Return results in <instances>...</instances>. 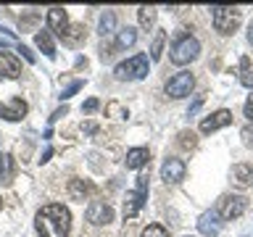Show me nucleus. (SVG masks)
Here are the masks:
<instances>
[{
    "label": "nucleus",
    "instance_id": "obj_1",
    "mask_svg": "<svg viewBox=\"0 0 253 237\" xmlns=\"http://www.w3.org/2000/svg\"><path fill=\"white\" fill-rule=\"evenodd\" d=\"M35 227H37L40 237H69L71 213H69L66 205H61V203H47L37 211Z\"/></svg>",
    "mask_w": 253,
    "mask_h": 237
},
{
    "label": "nucleus",
    "instance_id": "obj_2",
    "mask_svg": "<svg viewBox=\"0 0 253 237\" xmlns=\"http://www.w3.org/2000/svg\"><path fill=\"white\" fill-rule=\"evenodd\" d=\"M211 19H213V29L219 35H235L240 27V8L232 5H213L211 8Z\"/></svg>",
    "mask_w": 253,
    "mask_h": 237
},
{
    "label": "nucleus",
    "instance_id": "obj_3",
    "mask_svg": "<svg viewBox=\"0 0 253 237\" xmlns=\"http://www.w3.org/2000/svg\"><path fill=\"white\" fill-rule=\"evenodd\" d=\"M198 53H201V42L193 37V35H179L171 45V61L177 66H185V63L195 61Z\"/></svg>",
    "mask_w": 253,
    "mask_h": 237
},
{
    "label": "nucleus",
    "instance_id": "obj_4",
    "mask_svg": "<svg viewBox=\"0 0 253 237\" xmlns=\"http://www.w3.org/2000/svg\"><path fill=\"white\" fill-rule=\"evenodd\" d=\"M145 198H148V174H140V177H137V187L126 193L124 219H134V216H137L140 208L145 205Z\"/></svg>",
    "mask_w": 253,
    "mask_h": 237
},
{
    "label": "nucleus",
    "instance_id": "obj_5",
    "mask_svg": "<svg viewBox=\"0 0 253 237\" xmlns=\"http://www.w3.org/2000/svg\"><path fill=\"white\" fill-rule=\"evenodd\" d=\"M114 74L119 79H142V77H148V55L137 53V55H132V58L122 61Z\"/></svg>",
    "mask_w": 253,
    "mask_h": 237
},
{
    "label": "nucleus",
    "instance_id": "obj_6",
    "mask_svg": "<svg viewBox=\"0 0 253 237\" xmlns=\"http://www.w3.org/2000/svg\"><path fill=\"white\" fill-rule=\"evenodd\" d=\"M195 87V77L190 74V71H179V74H174L169 82H166V95L169 98H187L190 92H193Z\"/></svg>",
    "mask_w": 253,
    "mask_h": 237
},
{
    "label": "nucleus",
    "instance_id": "obj_7",
    "mask_svg": "<svg viewBox=\"0 0 253 237\" xmlns=\"http://www.w3.org/2000/svg\"><path fill=\"white\" fill-rule=\"evenodd\" d=\"M245 208H248V200H245L243 195H224L216 211H219V219L232 221V219H237V216H243Z\"/></svg>",
    "mask_w": 253,
    "mask_h": 237
},
{
    "label": "nucleus",
    "instance_id": "obj_8",
    "mask_svg": "<svg viewBox=\"0 0 253 237\" xmlns=\"http://www.w3.org/2000/svg\"><path fill=\"white\" fill-rule=\"evenodd\" d=\"M84 216H87L90 224L103 227V224H111V221H114V208H111L106 200H92L90 205H87Z\"/></svg>",
    "mask_w": 253,
    "mask_h": 237
},
{
    "label": "nucleus",
    "instance_id": "obj_9",
    "mask_svg": "<svg viewBox=\"0 0 253 237\" xmlns=\"http://www.w3.org/2000/svg\"><path fill=\"white\" fill-rule=\"evenodd\" d=\"M185 174H187V166L182 158H166L161 166V177L166 185H177V182L185 179Z\"/></svg>",
    "mask_w": 253,
    "mask_h": 237
},
{
    "label": "nucleus",
    "instance_id": "obj_10",
    "mask_svg": "<svg viewBox=\"0 0 253 237\" xmlns=\"http://www.w3.org/2000/svg\"><path fill=\"white\" fill-rule=\"evenodd\" d=\"M229 124H232V111L219 108V111H213L211 116H206L203 121H201V132L203 134H211V132L221 129V126H229Z\"/></svg>",
    "mask_w": 253,
    "mask_h": 237
},
{
    "label": "nucleus",
    "instance_id": "obj_11",
    "mask_svg": "<svg viewBox=\"0 0 253 237\" xmlns=\"http://www.w3.org/2000/svg\"><path fill=\"white\" fill-rule=\"evenodd\" d=\"M0 77H5V79L21 77V61L8 50H0Z\"/></svg>",
    "mask_w": 253,
    "mask_h": 237
},
{
    "label": "nucleus",
    "instance_id": "obj_12",
    "mask_svg": "<svg viewBox=\"0 0 253 237\" xmlns=\"http://www.w3.org/2000/svg\"><path fill=\"white\" fill-rule=\"evenodd\" d=\"M198 229H201L203 237H216L219 229H221V221H219V211H206L201 219H198Z\"/></svg>",
    "mask_w": 253,
    "mask_h": 237
},
{
    "label": "nucleus",
    "instance_id": "obj_13",
    "mask_svg": "<svg viewBox=\"0 0 253 237\" xmlns=\"http://www.w3.org/2000/svg\"><path fill=\"white\" fill-rule=\"evenodd\" d=\"M0 116H3L5 121H21V118L27 116V103H24L21 98H13L11 103L0 106Z\"/></svg>",
    "mask_w": 253,
    "mask_h": 237
},
{
    "label": "nucleus",
    "instance_id": "obj_14",
    "mask_svg": "<svg viewBox=\"0 0 253 237\" xmlns=\"http://www.w3.org/2000/svg\"><path fill=\"white\" fill-rule=\"evenodd\" d=\"M84 37H87V32H84V27H82V24H69V27L63 29V35H61L63 45H69V47H77V45H82V42H84Z\"/></svg>",
    "mask_w": 253,
    "mask_h": 237
},
{
    "label": "nucleus",
    "instance_id": "obj_15",
    "mask_svg": "<svg viewBox=\"0 0 253 237\" xmlns=\"http://www.w3.org/2000/svg\"><path fill=\"white\" fill-rule=\"evenodd\" d=\"M47 27H50L55 35H63V29L69 27V16H66V11H63V8H50V11H47Z\"/></svg>",
    "mask_w": 253,
    "mask_h": 237
},
{
    "label": "nucleus",
    "instance_id": "obj_16",
    "mask_svg": "<svg viewBox=\"0 0 253 237\" xmlns=\"http://www.w3.org/2000/svg\"><path fill=\"white\" fill-rule=\"evenodd\" d=\"M150 161V153H148V148H132L129 153H126L124 158V163H126V169H142Z\"/></svg>",
    "mask_w": 253,
    "mask_h": 237
},
{
    "label": "nucleus",
    "instance_id": "obj_17",
    "mask_svg": "<svg viewBox=\"0 0 253 237\" xmlns=\"http://www.w3.org/2000/svg\"><path fill=\"white\" fill-rule=\"evenodd\" d=\"M90 193H92V185H90V182H84V179H71V182H69V195H71V200H84Z\"/></svg>",
    "mask_w": 253,
    "mask_h": 237
},
{
    "label": "nucleus",
    "instance_id": "obj_18",
    "mask_svg": "<svg viewBox=\"0 0 253 237\" xmlns=\"http://www.w3.org/2000/svg\"><path fill=\"white\" fill-rule=\"evenodd\" d=\"M35 42H37V47L47 55V58H55V42H53V37L47 35V32H37Z\"/></svg>",
    "mask_w": 253,
    "mask_h": 237
},
{
    "label": "nucleus",
    "instance_id": "obj_19",
    "mask_svg": "<svg viewBox=\"0 0 253 237\" xmlns=\"http://www.w3.org/2000/svg\"><path fill=\"white\" fill-rule=\"evenodd\" d=\"M134 42H137V29L124 27L122 32H119V37H116V47H119V50H126V47H132Z\"/></svg>",
    "mask_w": 253,
    "mask_h": 237
},
{
    "label": "nucleus",
    "instance_id": "obj_20",
    "mask_svg": "<svg viewBox=\"0 0 253 237\" xmlns=\"http://www.w3.org/2000/svg\"><path fill=\"white\" fill-rule=\"evenodd\" d=\"M137 19H140V27L142 29H150L156 24V8H150V5L137 8Z\"/></svg>",
    "mask_w": 253,
    "mask_h": 237
},
{
    "label": "nucleus",
    "instance_id": "obj_21",
    "mask_svg": "<svg viewBox=\"0 0 253 237\" xmlns=\"http://www.w3.org/2000/svg\"><path fill=\"white\" fill-rule=\"evenodd\" d=\"M114 27H116V13L114 11H106L100 16V35L106 37V35H111L114 32Z\"/></svg>",
    "mask_w": 253,
    "mask_h": 237
},
{
    "label": "nucleus",
    "instance_id": "obj_22",
    "mask_svg": "<svg viewBox=\"0 0 253 237\" xmlns=\"http://www.w3.org/2000/svg\"><path fill=\"white\" fill-rule=\"evenodd\" d=\"M232 174L237 177V182H240V185H248V182L253 179V169L248 163H237L235 169H232Z\"/></svg>",
    "mask_w": 253,
    "mask_h": 237
},
{
    "label": "nucleus",
    "instance_id": "obj_23",
    "mask_svg": "<svg viewBox=\"0 0 253 237\" xmlns=\"http://www.w3.org/2000/svg\"><path fill=\"white\" fill-rule=\"evenodd\" d=\"M164 42H166V32H156V40H153V45H150V58H153V61L161 58Z\"/></svg>",
    "mask_w": 253,
    "mask_h": 237
},
{
    "label": "nucleus",
    "instance_id": "obj_24",
    "mask_svg": "<svg viewBox=\"0 0 253 237\" xmlns=\"http://www.w3.org/2000/svg\"><path fill=\"white\" fill-rule=\"evenodd\" d=\"M142 237H169V229L164 224H148L142 229Z\"/></svg>",
    "mask_w": 253,
    "mask_h": 237
},
{
    "label": "nucleus",
    "instance_id": "obj_25",
    "mask_svg": "<svg viewBox=\"0 0 253 237\" xmlns=\"http://www.w3.org/2000/svg\"><path fill=\"white\" fill-rule=\"evenodd\" d=\"M240 82L245 84V87H253V71H251V61L248 58H243L240 61Z\"/></svg>",
    "mask_w": 253,
    "mask_h": 237
},
{
    "label": "nucleus",
    "instance_id": "obj_26",
    "mask_svg": "<svg viewBox=\"0 0 253 237\" xmlns=\"http://www.w3.org/2000/svg\"><path fill=\"white\" fill-rule=\"evenodd\" d=\"M106 114H108V116H114V118H124V116H126V108L122 106V103L111 100L108 106H106Z\"/></svg>",
    "mask_w": 253,
    "mask_h": 237
},
{
    "label": "nucleus",
    "instance_id": "obj_27",
    "mask_svg": "<svg viewBox=\"0 0 253 237\" xmlns=\"http://www.w3.org/2000/svg\"><path fill=\"white\" fill-rule=\"evenodd\" d=\"M11 169H13L11 156H0V179H8V177H11Z\"/></svg>",
    "mask_w": 253,
    "mask_h": 237
},
{
    "label": "nucleus",
    "instance_id": "obj_28",
    "mask_svg": "<svg viewBox=\"0 0 253 237\" xmlns=\"http://www.w3.org/2000/svg\"><path fill=\"white\" fill-rule=\"evenodd\" d=\"M179 145H182V148H195V145H198L195 132H182V134H179Z\"/></svg>",
    "mask_w": 253,
    "mask_h": 237
},
{
    "label": "nucleus",
    "instance_id": "obj_29",
    "mask_svg": "<svg viewBox=\"0 0 253 237\" xmlns=\"http://www.w3.org/2000/svg\"><path fill=\"white\" fill-rule=\"evenodd\" d=\"M77 90H82V82H71V84L66 87V90H63V95H61V98L66 100V98H71V95H74Z\"/></svg>",
    "mask_w": 253,
    "mask_h": 237
},
{
    "label": "nucleus",
    "instance_id": "obj_30",
    "mask_svg": "<svg viewBox=\"0 0 253 237\" xmlns=\"http://www.w3.org/2000/svg\"><path fill=\"white\" fill-rule=\"evenodd\" d=\"M98 106H100V103L95 100V98H90V100H87L84 106H82V111H84V114H92V111H98Z\"/></svg>",
    "mask_w": 253,
    "mask_h": 237
},
{
    "label": "nucleus",
    "instance_id": "obj_31",
    "mask_svg": "<svg viewBox=\"0 0 253 237\" xmlns=\"http://www.w3.org/2000/svg\"><path fill=\"white\" fill-rule=\"evenodd\" d=\"M19 53H21V55H24V58H27L29 63H35V61H37V58H35V53H32L27 45H19Z\"/></svg>",
    "mask_w": 253,
    "mask_h": 237
},
{
    "label": "nucleus",
    "instance_id": "obj_32",
    "mask_svg": "<svg viewBox=\"0 0 253 237\" xmlns=\"http://www.w3.org/2000/svg\"><path fill=\"white\" fill-rule=\"evenodd\" d=\"M245 118L253 121V95H248V100H245Z\"/></svg>",
    "mask_w": 253,
    "mask_h": 237
},
{
    "label": "nucleus",
    "instance_id": "obj_33",
    "mask_svg": "<svg viewBox=\"0 0 253 237\" xmlns=\"http://www.w3.org/2000/svg\"><path fill=\"white\" fill-rule=\"evenodd\" d=\"M82 132L95 134V132H98V124H95V121H84V124H82Z\"/></svg>",
    "mask_w": 253,
    "mask_h": 237
},
{
    "label": "nucleus",
    "instance_id": "obj_34",
    "mask_svg": "<svg viewBox=\"0 0 253 237\" xmlns=\"http://www.w3.org/2000/svg\"><path fill=\"white\" fill-rule=\"evenodd\" d=\"M201 103H203V95H198V100L193 103V106H190V116H193L195 111H198V106H201Z\"/></svg>",
    "mask_w": 253,
    "mask_h": 237
},
{
    "label": "nucleus",
    "instance_id": "obj_35",
    "mask_svg": "<svg viewBox=\"0 0 253 237\" xmlns=\"http://www.w3.org/2000/svg\"><path fill=\"white\" fill-rule=\"evenodd\" d=\"M248 42H251V45H253V21H251V24H248Z\"/></svg>",
    "mask_w": 253,
    "mask_h": 237
},
{
    "label": "nucleus",
    "instance_id": "obj_36",
    "mask_svg": "<svg viewBox=\"0 0 253 237\" xmlns=\"http://www.w3.org/2000/svg\"><path fill=\"white\" fill-rule=\"evenodd\" d=\"M0 208H3V203H0Z\"/></svg>",
    "mask_w": 253,
    "mask_h": 237
}]
</instances>
